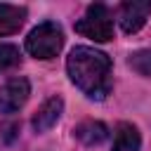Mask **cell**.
I'll list each match as a JSON object with an SVG mask.
<instances>
[{
  "label": "cell",
  "mask_w": 151,
  "mask_h": 151,
  "mask_svg": "<svg viewBox=\"0 0 151 151\" xmlns=\"http://www.w3.org/2000/svg\"><path fill=\"white\" fill-rule=\"evenodd\" d=\"M66 71L73 85L90 99H104L111 92V59L94 47H73Z\"/></svg>",
  "instance_id": "cell-1"
},
{
  "label": "cell",
  "mask_w": 151,
  "mask_h": 151,
  "mask_svg": "<svg viewBox=\"0 0 151 151\" xmlns=\"http://www.w3.org/2000/svg\"><path fill=\"white\" fill-rule=\"evenodd\" d=\"M64 47V33L54 21L38 24L26 38V52L35 59H52Z\"/></svg>",
  "instance_id": "cell-2"
},
{
  "label": "cell",
  "mask_w": 151,
  "mask_h": 151,
  "mask_svg": "<svg viewBox=\"0 0 151 151\" xmlns=\"http://www.w3.org/2000/svg\"><path fill=\"white\" fill-rule=\"evenodd\" d=\"M76 33L94 40V42H106L113 38V19H111V12L106 5L97 2V5H90L85 17L76 24Z\"/></svg>",
  "instance_id": "cell-3"
},
{
  "label": "cell",
  "mask_w": 151,
  "mask_h": 151,
  "mask_svg": "<svg viewBox=\"0 0 151 151\" xmlns=\"http://www.w3.org/2000/svg\"><path fill=\"white\" fill-rule=\"evenodd\" d=\"M31 94V85L26 78H9L0 87V111L2 113H14L19 111Z\"/></svg>",
  "instance_id": "cell-4"
},
{
  "label": "cell",
  "mask_w": 151,
  "mask_h": 151,
  "mask_svg": "<svg viewBox=\"0 0 151 151\" xmlns=\"http://www.w3.org/2000/svg\"><path fill=\"white\" fill-rule=\"evenodd\" d=\"M151 14V0H127L120 5L118 19H120V28L125 33H137L146 19Z\"/></svg>",
  "instance_id": "cell-5"
},
{
  "label": "cell",
  "mask_w": 151,
  "mask_h": 151,
  "mask_svg": "<svg viewBox=\"0 0 151 151\" xmlns=\"http://www.w3.org/2000/svg\"><path fill=\"white\" fill-rule=\"evenodd\" d=\"M61 111H64V101H61V97H50L38 111H35V116H33V130L35 132H47L57 120H59V116H61Z\"/></svg>",
  "instance_id": "cell-6"
},
{
  "label": "cell",
  "mask_w": 151,
  "mask_h": 151,
  "mask_svg": "<svg viewBox=\"0 0 151 151\" xmlns=\"http://www.w3.org/2000/svg\"><path fill=\"white\" fill-rule=\"evenodd\" d=\"M24 19H26V9L24 7L0 5V38L9 35V33H17L24 26Z\"/></svg>",
  "instance_id": "cell-7"
},
{
  "label": "cell",
  "mask_w": 151,
  "mask_h": 151,
  "mask_svg": "<svg viewBox=\"0 0 151 151\" xmlns=\"http://www.w3.org/2000/svg\"><path fill=\"white\" fill-rule=\"evenodd\" d=\"M76 137L87 146H97L109 137V127L104 123H99V120H85V123H80L76 127Z\"/></svg>",
  "instance_id": "cell-8"
},
{
  "label": "cell",
  "mask_w": 151,
  "mask_h": 151,
  "mask_svg": "<svg viewBox=\"0 0 151 151\" xmlns=\"http://www.w3.org/2000/svg\"><path fill=\"white\" fill-rule=\"evenodd\" d=\"M111 151H139V132L132 123H120L116 127Z\"/></svg>",
  "instance_id": "cell-9"
},
{
  "label": "cell",
  "mask_w": 151,
  "mask_h": 151,
  "mask_svg": "<svg viewBox=\"0 0 151 151\" xmlns=\"http://www.w3.org/2000/svg\"><path fill=\"white\" fill-rule=\"evenodd\" d=\"M130 68L139 76H151V50H137L130 54Z\"/></svg>",
  "instance_id": "cell-10"
},
{
  "label": "cell",
  "mask_w": 151,
  "mask_h": 151,
  "mask_svg": "<svg viewBox=\"0 0 151 151\" xmlns=\"http://www.w3.org/2000/svg\"><path fill=\"white\" fill-rule=\"evenodd\" d=\"M19 64V50L9 42H0V73L14 68Z\"/></svg>",
  "instance_id": "cell-11"
},
{
  "label": "cell",
  "mask_w": 151,
  "mask_h": 151,
  "mask_svg": "<svg viewBox=\"0 0 151 151\" xmlns=\"http://www.w3.org/2000/svg\"><path fill=\"white\" fill-rule=\"evenodd\" d=\"M0 130L5 132V142H12V137H14V130H19V125H17V123H7V125H2Z\"/></svg>",
  "instance_id": "cell-12"
}]
</instances>
